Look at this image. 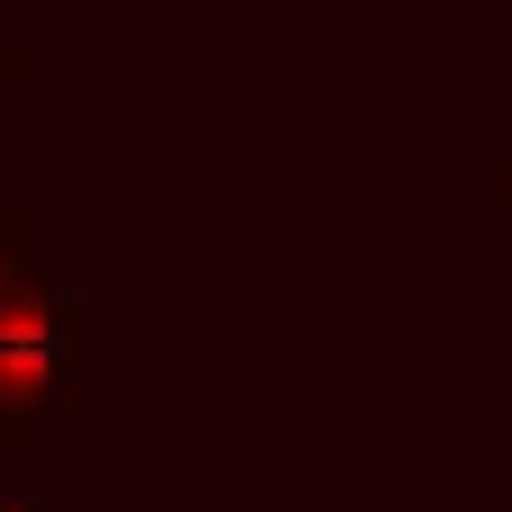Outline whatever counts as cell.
I'll use <instances>...</instances> for the list:
<instances>
[{
  "mask_svg": "<svg viewBox=\"0 0 512 512\" xmlns=\"http://www.w3.org/2000/svg\"><path fill=\"white\" fill-rule=\"evenodd\" d=\"M45 369H54V333L27 324V315H9V333H0V387L27 396V387H45Z\"/></svg>",
  "mask_w": 512,
  "mask_h": 512,
  "instance_id": "6da1fadb",
  "label": "cell"
}]
</instances>
